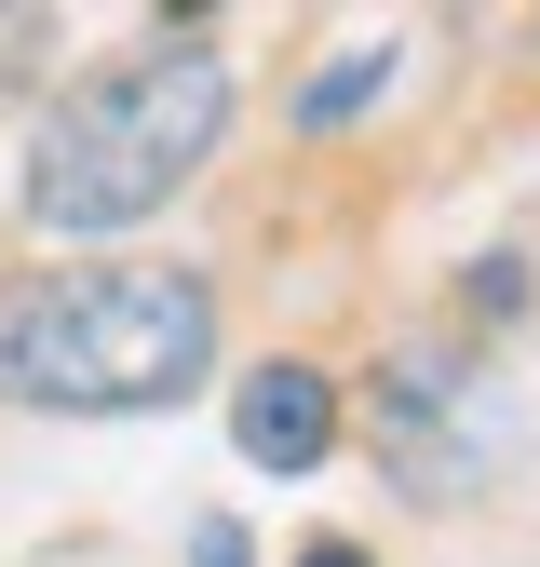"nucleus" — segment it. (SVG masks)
<instances>
[{
	"mask_svg": "<svg viewBox=\"0 0 540 567\" xmlns=\"http://www.w3.org/2000/svg\"><path fill=\"white\" fill-rule=\"evenodd\" d=\"M217 135H230V54L217 41H149V54H122L95 68V82H68L28 135V217L41 230H135V217H163V203L217 163Z\"/></svg>",
	"mask_w": 540,
	"mask_h": 567,
	"instance_id": "nucleus-1",
	"label": "nucleus"
},
{
	"mask_svg": "<svg viewBox=\"0 0 540 567\" xmlns=\"http://www.w3.org/2000/svg\"><path fill=\"white\" fill-rule=\"evenodd\" d=\"M202 365H217V284L176 257H95L0 298V392L14 405L135 419V405H176Z\"/></svg>",
	"mask_w": 540,
	"mask_h": 567,
	"instance_id": "nucleus-2",
	"label": "nucleus"
},
{
	"mask_svg": "<svg viewBox=\"0 0 540 567\" xmlns=\"http://www.w3.org/2000/svg\"><path fill=\"white\" fill-rule=\"evenodd\" d=\"M230 446H243L257 473H311V460L338 446V379H324V365H243Z\"/></svg>",
	"mask_w": 540,
	"mask_h": 567,
	"instance_id": "nucleus-3",
	"label": "nucleus"
},
{
	"mask_svg": "<svg viewBox=\"0 0 540 567\" xmlns=\"http://www.w3.org/2000/svg\"><path fill=\"white\" fill-rule=\"evenodd\" d=\"M378 82H392V41H365L352 68H324V82H311V122H338V109H365Z\"/></svg>",
	"mask_w": 540,
	"mask_h": 567,
	"instance_id": "nucleus-4",
	"label": "nucleus"
},
{
	"mask_svg": "<svg viewBox=\"0 0 540 567\" xmlns=\"http://www.w3.org/2000/svg\"><path fill=\"white\" fill-rule=\"evenodd\" d=\"M189 567H257V554H243V527H230V514H202V527H189Z\"/></svg>",
	"mask_w": 540,
	"mask_h": 567,
	"instance_id": "nucleus-5",
	"label": "nucleus"
},
{
	"mask_svg": "<svg viewBox=\"0 0 540 567\" xmlns=\"http://www.w3.org/2000/svg\"><path fill=\"white\" fill-rule=\"evenodd\" d=\"M298 567H365V554H352V540H311V554H298Z\"/></svg>",
	"mask_w": 540,
	"mask_h": 567,
	"instance_id": "nucleus-6",
	"label": "nucleus"
}]
</instances>
